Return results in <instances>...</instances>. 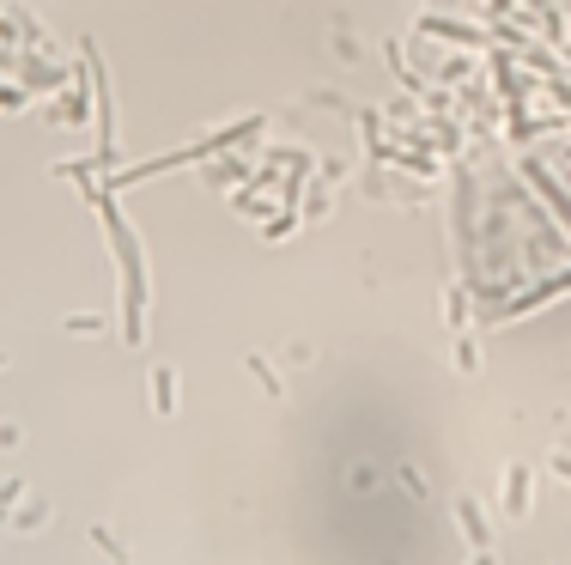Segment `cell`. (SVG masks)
<instances>
[{
    "label": "cell",
    "mask_w": 571,
    "mask_h": 565,
    "mask_svg": "<svg viewBox=\"0 0 571 565\" xmlns=\"http://www.w3.org/2000/svg\"><path fill=\"white\" fill-rule=\"evenodd\" d=\"M456 523H462V535H468V547H474V553H486V511H480V505H474L468 493L456 499Z\"/></svg>",
    "instance_id": "1"
},
{
    "label": "cell",
    "mask_w": 571,
    "mask_h": 565,
    "mask_svg": "<svg viewBox=\"0 0 571 565\" xmlns=\"http://www.w3.org/2000/svg\"><path fill=\"white\" fill-rule=\"evenodd\" d=\"M152 389H158V414H171V371H158Z\"/></svg>",
    "instance_id": "4"
},
{
    "label": "cell",
    "mask_w": 571,
    "mask_h": 565,
    "mask_svg": "<svg viewBox=\"0 0 571 565\" xmlns=\"http://www.w3.org/2000/svg\"><path fill=\"white\" fill-rule=\"evenodd\" d=\"M474 565H493V553H474Z\"/></svg>",
    "instance_id": "6"
},
{
    "label": "cell",
    "mask_w": 571,
    "mask_h": 565,
    "mask_svg": "<svg viewBox=\"0 0 571 565\" xmlns=\"http://www.w3.org/2000/svg\"><path fill=\"white\" fill-rule=\"evenodd\" d=\"M19 499V480H0V505H13Z\"/></svg>",
    "instance_id": "5"
},
{
    "label": "cell",
    "mask_w": 571,
    "mask_h": 565,
    "mask_svg": "<svg viewBox=\"0 0 571 565\" xmlns=\"http://www.w3.org/2000/svg\"><path fill=\"white\" fill-rule=\"evenodd\" d=\"M523 511H529V468L517 462V468L505 474V517H517V523H523Z\"/></svg>",
    "instance_id": "2"
},
{
    "label": "cell",
    "mask_w": 571,
    "mask_h": 565,
    "mask_svg": "<svg viewBox=\"0 0 571 565\" xmlns=\"http://www.w3.org/2000/svg\"><path fill=\"white\" fill-rule=\"evenodd\" d=\"M43 517H49V505H25V511H13V523H19V529H37Z\"/></svg>",
    "instance_id": "3"
}]
</instances>
